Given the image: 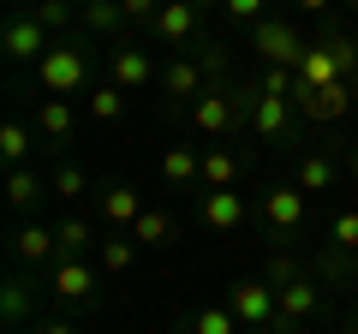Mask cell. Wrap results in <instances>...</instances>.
Returning <instances> with one entry per match:
<instances>
[{"instance_id": "16", "label": "cell", "mask_w": 358, "mask_h": 334, "mask_svg": "<svg viewBox=\"0 0 358 334\" xmlns=\"http://www.w3.org/2000/svg\"><path fill=\"white\" fill-rule=\"evenodd\" d=\"M54 293L60 298H96V269L90 263H54Z\"/></svg>"}, {"instance_id": "30", "label": "cell", "mask_w": 358, "mask_h": 334, "mask_svg": "<svg viewBox=\"0 0 358 334\" xmlns=\"http://www.w3.org/2000/svg\"><path fill=\"white\" fill-rule=\"evenodd\" d=\"M48 191H54V197H84V167H72V161H66V167H54Z\"/></svg>"}, {"instance_id": "14", "label": "cell", "mask_w": 358, "mask_h": 334, "mask_svg": "<svg viewBox=\"0 0 358 334\" xmlns=\"http://www.w3.org/2000/svg\"><path fill=\"white\" fill-rule=\"evenodd\" d=\"M162 90H167V96H179V102H185V96L197 102V96L209 90V78H203V66H197V60H179V54H173V66L162 72Z\"/></svg>"}, {"instance_id": "19", "label": "cell", "mask_w": 358, "mask_h": 334, "mask_svg": "<svg viewBox=\"0 0 358 334\" xmlns=\"http://www.w3.org/2000/svg\"><path fill=\"white\" fill-rule=\"evenodd\" d=\"M13 257L18 263H48L54 257V233L48 227H18L13 233Z\"/></svg>"}, {"instance_id": "11", "label": "cell", "mask_w": 358, "mask_h": 334, "mask_svg": "<svg viewBox=\"0 0 358 334\" xmlns=\"http://www.w3.org/2000/svg\"><path fill=\"white\" fill-rule=\"evenodd\" d=\"M150 30L162 42H192L197 36V6H185V0H162V13H155Z\"/></svg>"}, {"instance_id": "15", "label": "cell", "mask_w": 358, "mask_h": 334, "mask_svg": "<svg viewBox=\"0 0 358 334\" xmlns=\"http://www.w3.org/2000/svg\"><path fill=\"white\" fill-rule=\"evenodd\" d=\"M102 215L114 221L120 233H131V227H138V215H143V197L131 191V185H108V191H102Z\"/></svg>"}, {"instance_id": "31", "label": "cell", "mask_w": 358, "mask_h": 334, "mask_svg": "<svg viewBox=\"0 0 358 334\" xmlns=\"http://www.w3.org/2000/svg\"><path fill=\"white\" fill-rule=\"evenodd\" d=\"M329 239L341 245V251H358V209H341V215H334V227H329Z\"/></svg>"}, {"instance_id": "29", "label": "cell", "mask_w": 358, "mask_h": 334, "mask_svg": "<svg viewBox=\"0 0 358 334\" xmlns=\"http://www.w3.org/2000/svg\"><path fill=\"white\" fill-rule=\"evenodd\" d=\"M84 24L108 36V30H120V24H126V13H120V0H84Z\"/></svg>"}, {"instance_id": "18", "label": "cell", "mask_w": 358, "mask_h": 334, "mask_svg": "<svg viewBox=\"0 0 358 334\" xmlns=\"http://www.w3.org/2000/svg\"><path fill=\"white\" fill-rule=\"evenodd\" d=\"M72 126H78V114L66 108V96H48V102L36 108V131H42V138L66 143V138H72Z\"/></svg>"}, {"instance_id": "36", "label": "cell", "mask_w": 358, "mask_h": 334, "mask_svg": "<svg viewBox=\"0 0 358 334\" xmlns=\"http://www.w3.org/2000/svg\"><path fill=\"white\" fill-rule=\"evenodd\" d=\"M227 18H263V0H221Z\"/></svg>"}, {"instance_id": "23", "label": "cell", "mask_w": 358, "mask_h": 334, "mask_svg": "<svg viewBox=\"0 0 358 334\" xmlns=\"http://www.w3.org/2000/svg\"><path fill=\"white\" fill-rule=\"evenodd\" d=\"M24 155H30V126L24 119H6V126H0V161L24 167Z\"/></svg>"}, {"instance_id": "12", "label": "cell", "mask_w": 358, "mask_h": 334, "mask_svg": "<svg viewBox=\"0 0 358 334\" xmlns=\"http://www.w3.org/2000/svg\"><path fill=\"white\" fill-rule=\"evenodd\" d=\"M239 221H245V197L233 191V185H227V191H203V227L233 233Z\"/></svg>"}, {"instance_id": "27", "label": "cell", "mask_w": 358, "mask_h": 334, "mask_svg": "<svg viewBox=\"0 0 358 334\" xmlns=\"http://www.w3.org/2000/svg\"><path fill=\"white\" fill-rule=\"evenodd\" d=\"M131 239H138V245H173V221H167L162 209H143L138 227H131Z\"/></svg>"}, {"instance_id": "21", "label": "cell", "mask_w": 358, "mask_h": 334, "mask_svg": "<svg viewBox=\"0 0 358 334\" xmlns=\"http://www.w3.org/2000/svg\"><path fill=\"white\" fill-rule=\"evenodd\" d=\"M334 180H341V167H334L329 155H305V161H299V191H329Z\"/></svg>"}, {"instance_id": "38", "label": "cell", "mask_w": 358, "mask_h": 334, "mask_svg": "<svg viewBox=\"0 0 358 334\" xmlns=\"http://www.w3.org/2000/svg\"><path fill=\"white\" fill-rule=\"evenodd\" d=\"M299 6H305V13H322V6H334V0H299Z\"/></svg>"}, {"instance_id": "28", "label": "cell", "mask_w": 358, "mask_h": 334, "mask_svg": "<svg viewBox=\"0 0 358 334\" xmlns=\"http://www.w3.org/2000/svg\"><path fill=\"white\" fill-rule=\"evenodd\" d=\"M192 334H239V317H233L227 305H203L192 317Z\"/></svg>"}, {"instance_id": "6", "label": "cell", "mask_w": 358, "mask_h": 334, "mask_svg": "<svg viewBox=\"0 0 358 334\" xmlns=\"http://www.w3.org/2000/svg\"><path fill=\"white\" fill-rule=\"evenodd\" d=\"M287 126H293V96L257 90L251 96V131H257V138H287Z\"/></svg>"}, {"instance_id": "3", "label": "cell", "mask_w": 358, "mask_h": 334, "mask_svg": "<svg viewBox=\"0 0 358 334\" xmlns=\"http://www.w3.org/2000/svg\"><path fill=\"white\" fill-rule=\"evenodd\" d=\"M275 305H281V286H268V281H233L227 286V310L239 317V328H268Z\"/></svg>"}, {"instance_id": "9", "label": "cell", "mask_w": 358, "mask_h": 334, "mask_svg": "<svg viewBox=\"0 0 358 334\" xmlns=\"http://www.w3.org/2000/svg\"><path fill=\"white\" fill-rule=\"evenodd\" d=\"M317 305H322V286L310 281V275H299V281H287V286H281V305H275V322H305Z\"/></svg>"}, {"instance_id": "20", "label": "cell", "mask_w": 358, "mask_h": 334, "mask_svg": "<svg viewBox=\"0 0 358 334\" xmlns=\"http://www.w3.org/2000/svg\"><path fill=\"white\" fill-rule=\"evenodd\" d=\"M84 108H90V119H102V126H114V119L126 114V90H120V84H96Z\"/></svg>"}, {"instance_id": "40", "label": "cell", "mask_w": 358, "mask_h": 334, "mask_svg": "<svg viewBox=\"0 0 358 334\" xmlns=\"http://www.w3.org/2000/svg\"><path fill=\"white\" fill-rule=\"evenodd\" d=\"M185 6H197V13H203V6H221V0H185Z\"/></svg>"}, {"instance_id": "4", "label": "cell", "mask_w": 358, "mask_h": 334, "mask_svg": "<svg viewBox=\"0 0 358 334\" xmlns=\"http://www.w3.org/2000/svg\"><path fill=\"white\" fill-rule=\"evenodd\" d=\"M0 48H6V60H42L48 54V24L36 13H13L6 30H0Z\"/></svg>"}, {"instance_id": "5", "label": "cell", "mask_w": 358, "mask_h": 334, "mask_svg": "<svg viewBox=\"0 0 358 334\" xmlns=\"http://www.w3.org/2000/svg\"><path fill=\"white\" fill-rule=\"evenodd\" d=\"M293 102L305 119H317V126H334V119L352 108V84H322V90H310V84H293Z\"/></svg>"}, {"instance_id": "43", "label": "cell", "mask_w": 358, "mask_h": 334, "mask_svg": "<svg viewBox=\"0 0 358 334\" xmlns=\"http://www.w3.org/2000/svg\"><path fill=\"white\" fill-rule=\"evenodd\" d=\"M341 6H358V0H341Z\"/></svg>"}, {"instance_id": "41", "label": "cell", "mask_w": 358, "mask_h": 334, "mask_svg": "<svg viewBox=\"0 0 358 334\" xmlns=\"http://www.w3.org/2000/svg\"><path fill=\"white\" fill-rule=\"evenodd\" d=\"M239 334H268V328H239Z\"/></svg>"}, {"instance_id": "39", "label": "cell", "mask_w": 358, "mask_h": 334, "mask_svg": "<svg viewBox=\"0 0 358 334\" xmlns=\"http://www.w3.org/2000/svg\"><path fill=\"white\" fill-rule=\"evenodd\" d=\"M6 6H13V13H30V6H36V0H6Z\"/></svg>"}, {"instance_id": "2", "label": "cell", "mask_w": 358, "mask_h": 334, "mask_svg": "<svg viewBox=\"0 0 358 334\" xmlns=\"http://www.w3.org/2000/svg\"><path fill=\"white\" fill-rule=\"evenodd\" d=\"M251 48L263 54L268 66H293V72H299V60L310 54V42L299 36L293 24H281V18H257V24H251Z\"/></svg>"}, {"instance_id": "33", "label": "cell", "mask_w": 358, "mask_h": 334, "mask_svg": "<svg viewBox=\"0 0 358 334\" xmlns=\"http://www.w3.org/2000/svg\"><path fill=\"white\" fill-rule=\"evenodd\" d=\"M263 281H268V286H287V281H299V263L275 251V257H268V269H263Z\"/></svg>"}, {"instance_id": "7", "label": "cell", "mask_w": 358, "mask_h": 334, "mask_svg": "<svg viewBox=\"0 0 358 334\" xmlns=\"http://www.w3.org/2000/svg\"><path fill=\"white\" fill-rule=\"evenodd\" d=\"M263 215L275 233H299L305 227V191L299 185H268L263 191Z\"/></svg>"}, {"instance_id": "10", "label": "cell", "mask_w": 358, "mask_h": 334, "mask_svg": "<svg viewBox=\"0 0 358 334\" xmlns=\"http://www.w3.org/2000/svg\"><path fill=\"white\" fill-rule=\"evenodd\" d=\"M108 84H120V90H143V84H150L155 78V60L143 48H114V60H108Z\"/></svg>"}, {"instance_id": "42", "label": "cell", "mask_w": 358, "mask_h": 334, "mask_svg": "<svg viewBox=\"0 0 358 334\" xmlns=\"http://www.w3.org/2000/svg\"><path fill=\"white\" fill-rule=\"evenodd\" d=\"M352 173H358V150H352Z\"/></svg>"}, {"instance_id": "17", "label": "cell", "mask_w": 358, "mask_h": 334, "mask_svg": "<svg viewBox=\"0 0 358 334\" xmlns=\"http://www.w3.org/2000/svg\"><path fill=\"white\" fill-rule=\"evenodd\" d=\"M42 197H54V191H48V180L30 173V167H13V173H6V203L13 209H36Z\"/></svg>"}, {"instance_id": "24", "label": "cell", "mask_w": 358, "mask_h": 334, "mask_svg": "<svg viewBox=\"0 0 358 334\" xmlns=\"http://www.w3.org/2000/svg\"><path fill=\"white\" fill-rule=\"evenodd\" d=\"M0 310H6L13 328H24V322H30V286L18 281V275H13V281H0Z\"/></svg>"}, {"instance_id": "22", "label": "cell", "mask_w": 358, "mask_h": 334, "mask_svg": "<svg viewBox=\"0 0 358 334\" xmlns=\"http://www.w3.org/2000/svg\"><path fill=\"white\" fill-rule=\"evenodd\" d=\"M162 173H167V185H192V180H203V155L167 150V155H162Z\"/></svg>"}, {"instance_id": "34", "label": "cell", "mask_w": 358, "mask_h": 334, "mask_svg": "<svg viewBox=\"0 0 358 334\" xmlns=\"http://www.w3.org/2000/svg\"><path fill=\"white\" fill-rule=\"evenodd\" d=\"M120 13H126V24H155L162 0H120Z\"/></svg>"}, {"instance_id": "35", "label": "cell", "mask_w": 358, "mask_h": 334, "mask_svg": "<svg viewBox=\"0 0 358 334\" xmlns=\"http://www.w3.org/2000/svg\"><path fill=\"white\" fill-rule=\"evenodd\" d=\"M197 66H203L209 90H221V72H227V60H221V48H197Z\"/></svg>"}, {"instance_id": "1", "label": "cell", "mask_w": 358, "mask_h": 334, "mask_svg": "<svg viewBox=\"0 0 358 334\" xmlns=\"http://www.w3.org/2000/svg\"><path fill=\"white\" fill-rule=\"evenodd\" d=\"M36 78H42V90H48V96H78V90H84V78H90V60H84V48L60 42V48H48L36 60Z\"/></svg>"}, {"instance_id": "32", "label": "cell", "mask_w": 358, "mask_h": 334, "mask_svg": "<svg viewBox=\"0 0 358 334\" xmlns=\"http://www.w3.org/2000/svg\"><path fill=\"white\" fill-rule=\"evenodd\" d=\"M30 13H36L48 30H66V24H72V6H66V0H36Z\"/></svg>"}, {"instance_id": "8", "label": "cell", "mask_w": 358, "mask_h": 334, "mask_svg": "<svg viewBox=\"0 0 358 334\" xmlns=\"http://www.w3.org/2000/svg\"><path fill=\"white\" fill-rule=\"evenodd\" d=\"M233 119H239V96H227V90H203V96L192 102V126L209 131V138H221Z\"/></svg>"}, {"instance_id": "37", "label": "cell", "mask_w": 358, "mask_h": 334, "mask_svg": "<svg viewBox=\"0 0 358 334\" xmlns=\"http://www.w3.org/2000/svg\"><path fill=\"white\" fill-rule=\"evenodd\" d=\"M30 334H78V328H72V322H36Z\"/></svg>"}, {"instance_id": "26", "label": "cell", "mask_w": 358, "mask_h": 334, "mask_svg": "<svg viewBox=\"0 0 358 334\" xmlns=\"http://www.w3.org/2000/svg\"><path fill=\"white\" fill-rule=\"evenodd\" d=\"M96 251H102V269H108V275H126L131 257H138V239H131V233H120V239H102Z\"/></svg>"}, {"instance_id": "13", "label": "cell", "mask_w": 358, "mask_h": 334, "mask_svg": "<svg viewBox=\"0 0 358 334\" xmlns=\"http://www.w3.org/2000/svg\"><path fill=\"white\" fill-rule=\"evenodd\" d=\"M90 245H102L90 221H60V227H54V263H84Z\"/></svg>"}, {"instance_id": "25", "label": "cell", "mask_w": 358, "mask_h": 334, "mask_svg": "<svg viewBox=\"0 0 358 334\" xmlns=\"http://www.w3.org/2000/svg\"><path fill=\"white\" fill-rule=\"evenodd\" d=\"M233 180H239V161H233L227 150H209L203 155V185H209V191H227Z\"/></svg>"}]
</instances>
